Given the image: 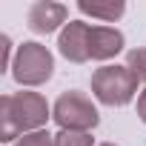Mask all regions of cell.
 <instances>
[{"label": "cell", "mask_w": 146, "mask_h": 146, "mask_svg": "<svg viewBox=\"0 0 146 146\" xmlns=\"http://www.w3.org/2000/svg\"><path fill=\"white\" fill-rule=\"evenodd\" d=\"M66 17H69V9L63 3H54V0H37V3L29 6L26 26L35 35H52L60 26H66Z\"/></svg>", "instance_id": "obj_6"}, {"label": "cell", "mask_w": 146, "mask_h": 146, "mask_svg": "<svg viewBox=\"0 0 146 146\" xmlns=\"http://www.w3.org/2000/svg\"><path fill=\"white\" fill-rule=\"evenodd\" d=\"M78 9H80L83 15H89V17L103 20V23H115V20L123 17L126 3H123V0H80Z\"/></svg>", "instance_id": "obj_8"}, {"label": "cell", "mask_w": 146, "mask_h": 146, "mask_svg": "<svg viewBox=\"0 0 146 146\" xmlns=\"http://www.w3.org/2000/svg\"><path fill=\"white\" fill-rule=\"evenodd\" d=\"M89 35H92V26H89V23H83V20H69V23L60 29L57 52H60L69 63H86V60H92V54H89Z\"/></svg>", "instance_id": "obj_5"}, {"label": "cell", "mask_w": 146, "mask_h": 146, "mask_svg": "<svg viewBox=\"0 0 146 146\" xmlns=\"http://www.w3.org/2000/svg\"><path fill=\"white\" fill-rule=\"evenodd\" d=\"M54 146H95V137H92V132H69V129H60L54 135Z\"/></svg>", "instance_id": "obj_9"}, {"label": "cell", "mask_w": 146, "mask_h": 146, "mask_svg": "<svg viewBox=\"0 0 146 146\" xmlns=\"http://www.w3.org/2000/svg\"><path fill=\"white\" fill-rule=\"evenodd\" d=\"M15 146H54V135H49L46 129H40V132H29V135L17 137Z\"/></svg>", "instance_id": "obj_11"}, {"label": "cell", "mask_w": 146, "mask_h": 146, "mask_svg": "<svg viewBox=\"0 0 146 146\" xmlns=\"http://www.w3.org/2000/svg\"><path fill=\"white\" fill-rule=\"evenodd\" d=\"M100 146H115V143H100Z\"/></svg>", "instance_id": "obj_14"}, {"label": "cell", "mask_w": 146, "mask_h": 146, "mask_svg": "<svg viewBox=\"0 0 146 146\" xmlns=\"http://www.w3.org/2000/svg\"><path fill=\"white\" fill-rule=\"evenodd\" d=\"M0 49H3L0 72H6V69H12V63H15V57H12V37H9V35H3V37H0Z\"/></svg>", "instance_id": "obj_12"}, {"label": "cell", "mask_w": 146, "mask_h": 146, "mask_svg": "<svg viewBox=\"0 0 146 146\" xmlns=\"http://www.w3.org/2000/svg\"><path fill=\"white\" fill-rule=\"evenodd\" d=\"M52 75H54V57L43 43L29 40L17 46L15 63H12V78L20 86H43L46 80H52Z\"/></svg>", "instance_id": "obj_3"}, {"label": "cell", "mask_w": 146, "mask_h": 146, "mask_svg": "<svg viewBox=\"0 0 146 146\" xmlns=\"http://www.w3.org/2000/svg\"><path fill=\"white\" fill-rule=\"evenodd\" d=\"M137 78L129 66H100L92 72V95L103 106H126L137 95Z\"/></svg>", "instance_id": "obj_2"}, {"label": "cell", "mask_w": 146, "mask_h": 146, "mask_svg": "<svg viewBox=\"0 0 146 146\" xmlns=\"http://www.w3.org/2000/svg\"><path fill=\"white\" fill-rule=\"evenodd\" d=\"M126 66L132 69V75H135L140 83H146V49H143V46L129 49V54H126Z\"/></svg>", "instance_id": "obj_10"}, {"label": "cell", "mask_w": 146, "mask_h": 146, "mask_svg": "<svg viewBox=\"0 0 146 146\" xmlns=\"http://www.w3.org/2000/svg\"><path fill=\"white\" fill-rule=\"evenodd\" d=\"M126 46V37L120 29H112V26H92V35H89V54L92 60H112L115 54H120Z\"/></svg>", "instance_id": "obj_7"}, {"label": "cell", "mask_w": 146, "mask_h": 146, "mask_svg": "<svg viewBox=\"0 0 146 146\" xmlns=\"http://www.w3.org/2000/svg\"><path fill=\"white\" fill-rule=\"evenodd\" d=\"M52 117H54V123L60 129H69V132H92L100 123L98 106L92 103L89 95H83L78 89H69L54 100Z\"/></svg>", "instance_id": "obj_4"}, {"label": "cell", "mask_w": 146, "mask_h": 146, "mask_svg": "<svg viewBox=\"0 0 146 146\" xmlns=\"http://www.w3.org/2000/svg\"><path fill=\"white\" fill-rule=\"evenodd\" d=\"M137 117H140V120L146 123V89H143V92L137 95Z\"/></svg>", "instance_id": "obj_13"}, {"label": "cell", "mask_w": 146, "mask_h": 146, "mask_svg": "<svg viewBox=\"0 0 146 146\" xmlns=\"http://www.w3.org/2000/svg\"><path fill=\"white\" fill-rule=\"evenodd\" d=\"M52 117V106L40 92H15L0 98V140L9 143L29 132H40Z\"/></svg>", "instance_id": "obj_1"}]
</instances>
